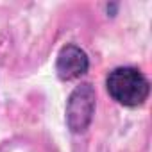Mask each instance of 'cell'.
<instances>
[{"instance_id": "cell-2", "label": "cell", "mask_w": 152, "mask_h": 152, "mask_svg": "<svg viewBox=\"0 0 152 152\" xmlns=\"http://www.w3.org/2000/svg\"><path fill=\"white\" fill-rule=\"evenodd\" d=\"M95 113V90L90 83L77 86L66 102V124L72 132H84Z\"/></svg>"}, {"instance_id": "cell-1", "label": "cell", "mask_w": 152, "mask_h": 152, "mask_svg": "<svg viewBox=\"0 0 152 152\" xmlns=\"http://www.w3.org/2000/svg\"><path fill=\"white\" fill-rule=\"evenodd\" d=\"M106 88L113 100L127 107L141 106L150 93V84L147 77L132 66H118L109 72L106 79Z\"/></svg>"}, {"instance_id": "cell-3", "label": "cell", "mask_w": 152, "mask_h": 152, "mask_svg": "<svg viewBox=\"0 0 152 152\" xmlns=\"http://www.w3.org/2000/svg\"><path fill=\"white\" fill-rule=\"evenodd\" d=\"M88 68H90V59L81 47L66 45L59 50L57 61H56V72L59 75V79L63 81L79 79L88 72Z\"/></svg>"}]
</instances>
